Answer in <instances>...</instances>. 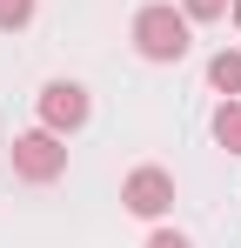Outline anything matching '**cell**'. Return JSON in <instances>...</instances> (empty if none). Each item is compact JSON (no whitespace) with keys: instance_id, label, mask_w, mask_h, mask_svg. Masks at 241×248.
<instances>
[{"instance_id":"obj_7","label":"cell","mask_w":241,"mask_h":248,"mask_svg":"<svg viewBox=\"0 0 241 248\" xmlns=\"http://www.w3.org/2000/svg\"><path fill=\"white\" fill-rule=\"evenodd\" d=\"M34 20V0H0V34H20Z\"/></svg>"},{"instance_id":"obj_4","label":"cell","mask_w":241,"mask_h":248,"mask_svg":"<svg viewBox=\"0 0 241 248\" xmlns=\"http://www.w3.org/2000/svg\"><path fill=\"white\" fill-rule=\"evenodd\" d=\"M120 202L134 208V215H148V221L167 215V208H174V181H167V168H134L127 188H120Z\"/></svg>"},{"instance_id":"obj_2","label":"cell","mask_w":241,"mask_h":248,"mask_svg":"<svg viewBox=\"0 0 241 248\" xmlns=\"http://www.w3.org/2000/svg\"><path fill=\"white\" fill-rule=\"evenodd\" d=\"M14 174H20V181H60V174H67V148H60V134H54V127L20 134V141H14Z\"/></svg>"},{"instance_id":"obj_1","label":"cell","mask_w":241,"mask_h":248,"mask_svg":"<svg viewBox=\"0 0 241 248\" xmlns=\"http://www.w3.org/2000/svg\"><path fill=\"white\" fill-rule=\"evenodd\" d=\"M134 47H141L148 61H181V54H188V14L141 7V14H134Z\"/></svg>"},{"instance_id":"obj_3","label":"cell","mask_w":241,"mask_h":248,"mask_svg":"<svg viewBox=\"0 0 241 248\" xmlns=\"http://www.w3.org/2000/svg\"><path fill=\"white\" fill-rule=\"evenodd\" d=\"M80 121H87V87H80V81H47V87H40V127L74 134Z\"/></svg>"},{"instance_id":"obj_5","label":"cell","mask_w":241,"mask_h":248,"mask_svg":"<svg viewBox=\"0 0 241 248\" xmlns=\"http://www.w3.org/2000/svg\"><path fill=\"white\" fill-rule=\"evenodd\" d=\"M214 141H221L228 155H241V101H235V94L214 108Z\"/></svg>"},{"instance_id":"obj_8","label":"cell","mask_w":241,"mask_h":248,"mask_svg":"<svg viewBox=\"0 0 241 248\" xmlns=\"http://www.w3.org/2000/svg\"><path fill=\"white\" fill-rule=\"evenodd\" d=\"M181 14H188V20H221L228 0H181Z\"/></svg>"},{"instance_id":"obj_6","label":"cell","mask_w":241,"mask_h":248,"mask_svg":"<svg viewBox=\"0 0 241 248\" xmlns=\"http://www.w3.org/2000/svg\"><path fill=\"white\" fill-rule=\"evenodd\" d=\"M208 81L221 87V94H241V54H228V47H221V54L208 61Z\"/></svg>"},{"instance_id":"obj_9","label":"cell","mask_w":241,"mask_h":248,"mask_svg":"<svg viewBox=\"0 0 241 248\" xmlns=\"http://www.w3.org/2000/svg\"><path fill=\"white\" fill-rule=\"evenodd\" d=\"M148 248H188V235H174V228H161V235H154Z\"/></svg>"},{"instance_id":"obj_10","label":"cell","mask_w":241,"mask_h":248,"mask_svg":"<svg viewBox=\"0 0 241 248\" xmlns=\"http://www.w3.org/2000/svg\"><path fill=\"white\" fill-rule=\"evenodd\" d=\"M228 14H235V27H241V0H228Z\"/></svg>"}]
</instances>
